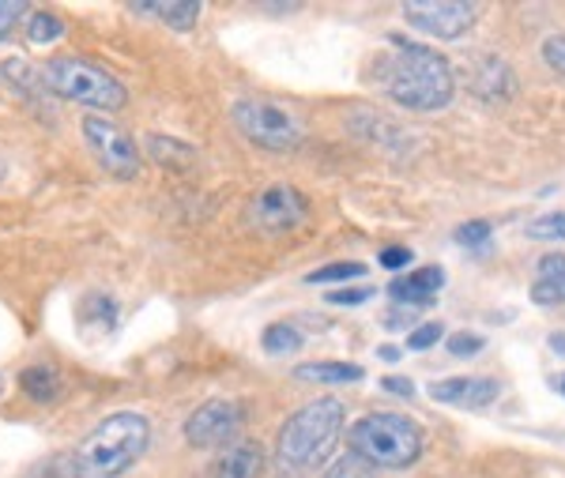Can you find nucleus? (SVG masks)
<instances>
[{"label": "nucleus", "mask_w": 565, "mask_h": 478, "mask_svg": "<svg viewBox=\"0 0 565 478\" xmlns=\"http://www.w3.org/2000/svg\"><path fill=\"white\" fill-rule=\"evenodd\" d=\"M26 31V42L31 45H53L57 39H65V23H61V15L53 12H31V20L23 23Z\"/></svg>", "instance_id": "aec40b11"}, {"label": "nucleus", "mask_w": 565, "mask_h": 478, "mask_svg": "<svg viewBox=\"0 0 565 478\" xmlns=\"http://www.w3.org/2000/svg\"><path fill=\"white\" fill-rule=\"evenodd\" d=\"M260 343L268 354H295L298 347H302V332H298L295 325H271V328H264Z\"/></svg>", "instance_id": "412c9836"}, {"label": "nucleus", "mask_w": 565, "mask_h": 478, "mask_svg": "<svg viewBox=\"0 0 565 478\" xmlns=\"http://www.w3.org/2000/svg\"><path fill=\"white\" fill-rule=\"evenodd\" d=\"M231 117L245 140L264 147V151H295L302 144V121L276 103L242 98V103H234Z\"/></svg>", "instance_id": "423d86ee"}, {"label": "nucleus", "mask_w": 565, "mask_h": 478, "mask_svg": "<svg viewBox=\"0 0 565 478\" xmlns=\"http://www.w3.org/2000/svg\"><path fill=\"white\" fill-rule=\"evenodd\" d=\"M79 132H84L87 151L95 155V162L109 173V178L132 181L136 173H140L143 155L121 125L106 121V117H98V114H87L84 121H79Z\"/></svg>", "instance_id": "0eeeda50"}, {"label": "nucleus", "mask_w": 565, "mask_h": 478, "mask_svg": "<svg viewBox=\"0 0 565 478\" xmlns=\"http://www.w3.org/2000/svg\"><path fill=\"white\" fill-rule=\"evenodd\" d=\"M151 147V155L162 162V167H178V159H185V162H193V147H189L185 140H167V136H151L148 140Z\"/></svg>", "instance_id": "5701e85b"}, {"label": "nucleus", "mask_w": 565, "mask_h": 478, "mask_svg": "<svg viewBox=\"0 0 565 478\" xmlns=\"http://www.w3.org/2000/svg\"><path fill=\"white\" fill-rule=\"evenodd\" d=\"M321 478H373V467L362 464L359 456H343V459H335Z\"/></svg>", "instance_id": "bb28decb"}, {"label": "nucleus", "mask_w": 565, "mask_h": 478, "mask_svg": "<svg viewBox=\"0 0 565 478\" xmlns=\"http://www.w3.org/2000/svg\"><path fill=\"white\" fill-rule=\"evenodd\" d=\"M441 339H445L441 325H418V328H412V336H407V347H412V351H430V347L441 343Z\"/></svg>", "instance_id": "cd10ccee"}, {"label": "nucleus", "mask_w": 565, "mask_h": 478, "mask_svg": "<svg viewBox=\"0 0 565 478\" xmlns=\"http://www.w3.org/2000/svg\"><path fill=\"white\" fill-rule=\"evenodd\" d=\"M373 287H343V290H332V294H324L332 306H366V301L373 298Z\"/></svg>", "instance_id": "c85d7f7f"}, {"label": "nucleus", "mask_w": 565, "mask_h": 478, "mask_svg": "<svg viewBox=\"0 0 565 478\" xmlns=\"http://www.w3.org/2000/svg\"><path fill=\"white\" fill-rule=\"evenodd\" d=\"M558 392H562V395H565V373H562V376H558Z\"/></svg>", "instance_id": "c9c22d12"}, {"label": "nucleus", "mask_w": 565, "mask_h": 478, "mask_svg": "<svg viewBox=\"0 0 565 478\" xmlns=\"http://www.w3.org/2000/svg\"><path fill=\"white\" fill-rule=\"evenodd\" d=\"M20 389L31 395L34 403H50L53 395L61 392V373L53 370V365H45V362H34V365H26V370L20 373Z\"/></svg>", "instance_id": "6ab92c4d"}, {"label": "nucleus", "mask_w": 565, "mask_h": 478, "mask_svg": "<svg viewBox=\"0 0 565 478\" xmlns=\"http://www.w3.org/2000/svg\"><path fill=\"white\" fill-rule=\"evenodd\" d=\"M381 389L399 395V400H412V395H415V384L407 381V376H381Z\"/></svg>", "instance_id": "473e14b6"}, {"label": "nucleus", "mask_w": 565, "mask_h": 478, "mask_svg": "<svg viewBox=\"0 0 565 478\" xmlns=\"http://www.w3.org/2000/svg\"><path fill=\"white\" fill-rule=\"evenodd\" d=\"M264 475V448L257 440H234L212 464V478H260Z\"/></svg>", "instance_id": "f8f14e48"}, {"label": "nucleus", "mask_w": 565, "mask_h": 478, "mask_svg": "<svg viewBox=\"0 0 565 478\" xmlns=\"http://www.w3.org/2000/svg\"><path fill=\"white\" fill-rule=\"evenodd\" d=\"M117 301L109 298V294L95 290V294H84V301H79L76 317H79V328H98V332H114L117 328Z\"/></svg>", "instance_id": "a211bd4d"}, {"label": "nucleus", "mask_w": 565, "mask_h": 478, "mask_svg": "<svg viewBox=\"0 0 565 478\" xmlns=\"http://www.w3.org/2000/svg\"><path fill=\"white\" fill-rule=\"evenodd\" d=\"M468 84L476 95L490 98V103H498V98H509L513 95V72H509L505 61L498 57H482L468 68Z\"/></svg>", "instance_id": "4468645a"}, {"label": "nucleus", "mask_w": 565, "mask_h": 478, "mask_svg": "<svg viewBox=\"0 0 565 478\" xmlns=\"http://www.w3.org/2000/svg\"><path fill=\"white\" fill-rule=\"evenodd\" d=\"M242 403L234 400H207L185 418V440L193 448H218L234 445V434L242 429Z\"/></svg>", "instance_id": "1a4fd4ad"}, {"label": "nucleus", "mask_w": 565, "mask_h": 478, "mask_svg": "<svg viewBox=\"0 0 565 478\" xmlns=\"http://www.w3.org/2000/svg\"><path fill=\"white\" fill-rule=\"evenodd\" d=\"M404 15L415 31L452 42L471 31V23L479 20V4H468V0H412V4H404Z\"/></svg>", "instance_id": "6e6552de"}, {"label": "nucleus", "mask_w": 565, "mask_h": 478, "mask_svg": "<svg viewBox=\"0 0 565 478\" xmlns=\"http://www.w3.org/2000/svg\"><path fill=\"white\" fill-rule=\"evenodd\" d=\"M42 84L53 91V95L68 98L76 106L87 109H106V114H117L125 103H129V91H125L121 79L114 72H106L103 64L84 61V57H53L42 64Z\"/></svg>", "instance_id": "39448f33"}, {"label": "nucleus", "mask_w": 565, "mask_h": 478, "mask_svg": "<svg viewBox=\"0 0 565 478\" xmlns=\"http://www.w3.org/2000/svg\"><path fill=\"white\" fill-rule=\"evenodd\" d=\"M306 215H309L306 196L290 185L264 189L249 204V226L260 230V234H290V230L306 223Z\"/></svg>", "instance_id": "9d476101"}, {"label": "nucleus", "mask_w": 565, "mask_h": 478, "mask_svg": "<svg viewBox=\"0 0 565 478\" xmlns=\"http://www.w3.org/2000/svg\"><path fill=\"white\" fill-rule=\"evenodd\" d=\"M351 456H359L370 467H388V471H404L423 456V426L396 411H377L351 426L348 434Z\"/></svg>", "instance_id": "20e7f679"}, {"label": "nucleus", "mask_w": 565, "mask_h": 478, "mask_svg": "<svg viewBox=\"0 0 565 478\" xmlns=\"http://www.w3.org/2000/svg\"><path fill=\"white\" fill-rule=\"evenodd\" d=\"M151 445V422L140 411H114L68 448L72 478H121Z\"/></svg>", "instance_id": "f257e3e1"}, {"label": "nucleus", "mask_w": 565, "mask_h": 478, "mask_svg": "<svg viewBox=\"0 0 565 478\" xmlns=\"http://www.w3.org/2000/svg\"><path fill=\"white\" fill-rule=\"evenodd\" d=\"M543 61L551 64L558 76H565V34H551V39L543 42Z\"/></svg>", "instance_id": "c756f323"}, {"label": "nucleus", "mask_w": 565, "mask_h": 478, "mask_svg": "<svg viewBox=\"0 0 565 478\" xmlns=\"http://www.w3.org/2000/svg\"><path fill=\"white\" fill-rule=\"evenodd\" d=\"M527 237L535 242H562L565 237V211H551V215H540L527 223Z\"/></svg>", "instance_id": "b1692460"}, {"label": "nucleus", "mask_w": 565, "mask_h": 478, "mask_svg": "<svg viewBox=\"0 0 565 478\" xmlns=\"http://www.w3.org/2000/svg\"><path fill=\"white\" fill-rule=\"evenodd\" d=\"M0 392H4V376H0Z\"/></svg>", "instance_id": "4c0bfd02"}, {"label": "nucleus", "mask_w": 565, "mask_h": 478, "mask_svg": "<svg viewBox=\"0 0 565 478\" xmlns=\"http://www.w3.org/2000/svg\"><path fill=\"white\" fill-rule=\"evenodd\" d=\"M392 45H396V53H388L381 87L404 109H415V114H434V109L449 106L452 95H457L449 61L441 53H434L430 45L418 42L392 39Z\"/></svg>", "instance_id": "f03ea898"}, {"label": "nucleus", "mask_w": 565, "mask_h": 478, "mask_svg": "<svg viewBox=\"0 0 565 478\" xmlns=\"http://www.w3.org/2000/svg\"><path fill=\"white\" fill-rule=\"evenodd\" d=\"M441 287H445V272L437 264H426V268H418L412 275H399L388 287V294L399 306H430Z\"/></svg>", "instance_id": "ddd939ff"}, {"label": "nucleus", "mask_w": 565, "mask_h": 478, "mask_svg": "<svg viewBox=\"0 0 565 478\" xmlns=\"http://www.w3.org/2000/svg\"><path fill=\"white\" fill-rule=\"evenodd\" d=\"M295 376L302 384H354L366 376V370L354 362H302Z\"/></svg>", "instance_id": "f3484780"}, {"label": "nucleus", "mask_w": 565, "mask_h": 478, "mask_svg": "<svg viewBox=\"0 0 565 478\" xmlns=\"http://www.w3.org/2000/svg\"><path fill=\"white\" fill-rule=\"evenodd\" d=\"M377 358L381 362H399L404 354H399V347H377Z\"/></svg>", "instance_id": "72a5a7b5"}, {"label": "nucleus", "mask_w": 565, "mask_h": 478, "mask_svg": "<svg viewBox=\"0 0 565 478\" xmlns=\"http://www.w3.org/2000/svg\"><path fill=\"white\" fill-rule=\"evenodd\" d=\"M362 272H366V264H359V261H335V264H324V268L309 272V275H306V283H313V287H321V283L359 279Z\"/></svg>", "instance_id": "4be33fe9"}, {"label": "nucleus", "mask_w": 565, "mask_h": 478, "mask_svg": "<svg viewBox=\"0 0 565 478\" xmlns=\"http://www.w3.org/2000/svg\"><path fill=\"white\" fill-rule=\"evenodd\" d=\"M532 301L535 306H562L565 301V256L551 253L540 261V272H535L532 283Z\"/></svg>", "instance_id": "2eb2a0df"}, {"label": "nucleus", "mask_w": 565, "mask_h": 478, "mask_svg": "<svg viewBox=\"0 0 565 478\" xmlns=\"http://www.w3.org/2000/svg\"><path fill=\"white\" fill-rule=\"evenodd\" d=\"M343 429V403L335 395H321V400L298 407L295 415L279 426L276 437V471L282 478H298L313 467L324 464L332 453L335 437Z\"/></svg>", "instance_id": "7ed1b4c3"}, {"label": "nucleus", "mask_w": 565, "mask_h": 478, "mask_svg": "<svg viewBox=\"0 0 565 478\" xmlns=\"http://www.w3.org/2000/svg\"><path fill=\"white\" fill-rule=\"evenodd\" d=\"M501 384L494 376H445V381L430 384L434 403H457V407H487L494 403Z\"/></svg>", "instance_id": "9b49d317"}, {"label": "nucleus", "mask_w": 565, "mask_h": 478, "mask_svg": "<svg viewBox=\"0 0 565 478\" xmlns=\"http://www.w3.org/2000/svg\"><path fill=\"white\" fill-rule=\"evenodd\" d=\"M551 351H554V354H565V336H562V332H554V336H551Z\"/></svg>", "instance_id": "f704fd0d"}, {"label": "nucleus", "mask_w": 565, "mask_h": 478, "mask_svg": "<svg viewBox=\"0 0 565 478\" xmlns=\"http://www.w3.org/2000/svg\"><path fill=\"white\" fill-rule=\"evenodd\" d=\"M132 12L140 15H154L162 26L170 31H193L200 20V4L196 0H174V4H162V0H143V4H132Z\"/></svg>", "instance_id": "dca6fc26"}, {"label": "nucleus", "mask_w": 565, "mask_h": 478, "mask_svg": "<svg viewBox=\"0 0 565 478\" xmlns=\"http://www.w3.org/2000/svg\"><path fill=\"white\" fill-rule=\"evenodd\" d=\"M23 15H26V8L20 4V0H0V39H4V34H12L15 23H20Z\"/></svg>", "instance_id": "7c9ffc66"}, {"label": "nucleus", "mask_w": 565, "mask_h": 478, "mask_svg": "<svg viewBox=\"0 0 565 478\" xmlns=\"http://www.w3.org/2000/svg\"><path fill=\"white\" fill-rule=\"evenodd\" d=\"M457 245H463V249H487L490 245V223H482V219H471V223L457 226Z\"/></svg>", "instance_id": "393cba45"}, {"label": "nucleus", "mask_w": 565, "mask_h": 478, "mask_svg": "<svg viewBox=\"0 0 565 478\" xmlns=\"http://www.w3.org/2000/svg\"><path fill=\"white\" fill-rule=\"evenodd\" d=\"M4 173H8V167H4V159H0V181H4Z\"/></svg>", "instance_id": "e433bc0d"}, {"label": "nucleus", "mask_w": 565, "mask_h": 478, "mask_svg": "<svg viewBox=\"0 0 565 478\" xmlns=\"http://www.w3.org/2000/svg\"><path fill=\"white\" fill-rule=\"evenodd\" d=\"M381 268H388V272H399V268H407V264L415 261L412 256V249H407V245H388V249H381Z\"/></svg>", "instance_id": "2f4dec72"}, {"label": "nucleus", "mask_w": 565, "mask_h": 478, "mask_svg": "<svg viewBox=\"0 0 565 478\" xmlns=\"http://www.w3.org/2000/svg\"><path fill=\"white\" fill-rule=\"evenodd\" d=\"M482 347H487V339L476 336V332H452L449 339H445V351H449L452 358H476Z\"/></svg>", "instance_id": "a878e982"}]
</instances>
